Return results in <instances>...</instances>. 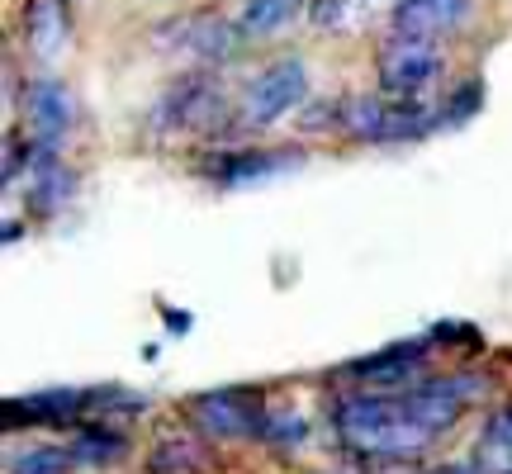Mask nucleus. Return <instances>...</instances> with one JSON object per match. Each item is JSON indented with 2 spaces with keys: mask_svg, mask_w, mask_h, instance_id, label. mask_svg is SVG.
I'll return each mask as SVG.
<instances>
[{
  "mask_svg": "<svg viewBox=\"0 0 512 474\" xmlns=\"http://www.w3.org/2000/svg\"><path fill=\"white\" fill-rule=\"evenodd\" d=\"M332 427L361 456H422L432 437L408 418L399 394H380V389H361L332 403Z\"/></svg>",
  "mask_w": 512,
  "mask_h": 474,
  "instance_id": "nucleus-1",
  "label": "nucleus"
},
{
  "mask_svg": "<svg viewBox=\"0 0 512 474\" xmlns=\"http://www.w3.org/2000/svg\"><path fill=\"white\" fill-rule=\"evenodd\" d=\"M342 124L361 143H413L441 128V110L422 100H389V95H351L342 100Z\"/></svg>",
  "mask_w": 512,
  "mask_h": 474,
  "instance_id": "nucleus-2",
  "label": "nucleus"
},
{
  "mask_svg": "<svg viewBox=\"0 0 512 474\" xmlns=\"http://www.w3.org/2000/svg\"><path fill=\"white\" fill-rule=\"evenodd\" d=\"M304 95H309V72H304V62H299V57H280V62H271L266 72H256L252 81H247L242 105H238V124L242 128H271L290 110H299Z\"/></svg>",
  "mask_w": 512,
  "mask_h": 474,
  "instance_id": "nucleus-3",
  "label": "nucleus"
},
{
  "mask_svg": "<svg viewBox=\"0 0 512 474\" xmlns=\"http://www.w3.org/2000/svg\"><path fill=\"white\" fill-rule=\"evenodd\" d=\"M266 413L271 408L256 399V394H247V389H214V394L190 399V422L209 441H256Z\"/></svg>",
  "mask_w": 512,
  "mask_h": 474,
  "instance_id": "nucleus-4",
  "label": "nucleus"
},
{
  "mask_svg": "<svg viewBox=\"0 0 512 474\" xmlns=\"http://www.w3.org/2000/svg\"><path fill=\"white\" fill-rule=\"evenodd\" d=\"M441 76V53L427 38L394 34L380 48V95L389 100H422V91Z\"/></svg>",
  "mask_w": 512,
  "mask_h": 474,
  "instance_id": "nucleus-5",
  "label": "nucleus"
},
{
  "mask_svg": "<svg viewBox=\"0 0 512 474\" xmlns=\"http://www.w3.org/2000/svg\"><path fill=\"white\" fill-rule=\"evenodd\" d=\"M223 114V91L209 76H181L171 91L157 100L152 124L166 133H214Z\"/></svg>",
  "mask_w": 512,
  "mask_h": 474,
  "instance_id": "nucleus-6",
  "label": "nucleus"
},
{
  "mask_svg": "<svg viewBox=\"0 0 512 474\" xmlns=\"http://www.w3.org/2000/svg\"><path fill=\"white\" fill-rule=\"evenodd\" d=\"M294 166H304V152H294V147H242V152H223L219 162L209 166V176L228 190H247V185H261L271 181V176H285Z\"/></svg>",
  "mask_w": 512,
  "mask_h": 474,
  "instance_id": "nucleus-7",
  "label": "nucleus"
},
{
  "mask_svg": "<svg viewBox=\"0 0 512 474\" xmlns=\"http://www.w3.org/2000/svg\"><path fill=\"white\" fill-rule=\"evenodd\" d=\"M24 119H29V133L43 138V143H62L76 124V100L72 91L53 81V76H43V81H29L24 86Z\"/></svg>",
  "mask_w": 512,
  "mask_h": 474,
  "instance_id": "nucleus-8",
  "label": "nucleus"
},
{
  "mask_svg": "<svg viewBox=\"0 0 512 474\" xmlns=\"http://www.w3.org/2000/svg\"><path fill=\"white\" fill-rule=\"evenodd\" d=\"M422 356H427V342H394V347L375 351V356H366V361H351L347 375L351 380H361L366 389L399 394V389H408V380L418 375Z\"/></svg>",
  "mask_w": 512,
  "mask_h": 474,
  "instance_id": "nucleus-9",
  "label": "nucleus"
},
{
  "mask_svg": "<svg viewBox=\"0 0 512 474\" xmlns=\"http://www.w3.org/2000/svg\"><path fill=\"white\" fill-rule=\"evenodd\" d=\"M389 19H394V34L437 43L441 34H451L470 19V0H394Z\"/></svg>",
  "mask_w": 512,
  "mask_h": 474,
  "instance_id": "nucleus-10",
  "label": "nucleus"
},
{
  "mask_svg": "<svg viewBox=\"0 0 512 474\" xmlns=\"http://www.w3.org/2000/svg\"><path fill=\"white\" fill-rule=\"evenodd\" d=\"M81 413H91V389H48V394H29V399L5 403V427L10 432L19 422H29V427H62V422H76Z\"/></svg>",
  "mask_w": 512,
  "mask_h": 474,
  "instance_id": "nucleus-11",
  "label": "nucleus"
},
{
  "mask_svg": "<svg viewBox=\"0 0 512 474\" xmlns=\"http://www.w3.org/2000/svg\"><path fill=\"white\" fill-rule=\"evenodd\" d=\"M176 43H181L190 57H200V62H223L228 53H238L242 29L228 24V19L195 15V19H185V24H176Z\"/></svg>",
  "mask_w": 512,
  "mask_h": 474,
  "instance_id": "nucleus-12",
  "label": "nucleus"
},
{
  "mask_svg": "<svg viewBox=\"0 0 512 474\" xmlns=\"http://www.w3.org/2000/svg\"><path fill=\"white\" fill-rule=\"evenodd\" d=\"M67 0H29L24 5V43L38 57H57L67 43Z\"/></svg>",
  "mask_w": 512,
  "mask_h": 474,
  "instance_id": "nucleus-13",
  "label": "nucleus"
},
{
  "mask_svg": "<svg viewBox=\"0 0 512 474\" xmlns=\"http://www.w3.org/2000/svg\"><path fill=\"white\" fill-rule=\"evenodd\" d=\"M209 470V446L200 437H157L147 451V474H204Z\"/></svg>",
  "mask_w": 512,
  "mask_h": 474,
  "instance_id": "nucleus-14",
  "label": "nucleus"
},
{
  "mask_svg": "<svg viewBox=\"0 0 512 474\" xmlns=\"http://www.w3.org/2000/svg\"><path fill=\"white\" fill-rule=\"evenodd\" d=\"M475 470L479 474H512V408H498L484 422L475 446Z\"/></svg>",
  "mask_w": 512,
  "mask_h": 474,
  "instance_id": "nucleus-15",
  "label": "nucleus"
},
{
  "mask_svg": "<svg viewBox=\"0 0 512 474\" xmlns=\"http://www.w3.org/2000/svg\"><path fill=\"white\" fill-rule=\"evenodd\" d=\"M72 456L86 460V465H119L128 456V437L105 427V422H86V427H76Z\"/></svg>",
  "mask_w": 512,
  "mask_h": 474,
  "instance_id": "nucleus-16",
  "label": "nucleus"
},
{
  "mask_svg": "<svg viewBox=\"0 0 512 474\" xmlns=\"http://www.w3.org/2000/svg\"><path fill=\"white\" fill-rule=\"evenodd\" d=\"M72 190H76V176H72V171H62V166L38 171L34 185H29V214H38V219H53L57 209L72 200Z\"/></svg>",
  "mask_w": 512,
  "mask_h": 474,
  "instance_id": "nucleus-17",
  "label": "nucleus"
},
{
  "mask_svg": "<svg viewBox=\"0 0 512 474\" xmlns=\"http://www.w3.org/2000/svg\"><path fill=\"white\" fill-rule=\"evenodd\" d=\"M294 10H299L294 0H247L238 15V29H242V38H266L275 29H285Z\"/></svg>",
  "mask_w": 512,
  "mask_h": 474,
  "instance_id": "nucleus-18",
  "label": "nucleus"
},
{
  "mask_svg": "<svg viewBox=\"0 0 512 474\" xmlns=\"http://www.w3.org/2000/svg\"><path fill=\"white\" fill-rule=\"evenodd\" d=\"M76 465V456L67 446H29L10 456V474H67Z\"/></svg>",
  "mask_w": 512,
  "mask_h": 474,
  "instance_id": "nucleus-19",
  "label": "nucleus"
},
{
  "mask_svg": "<svg viewBox=\"0 0 512 474\" xmlns=\"http://www.w3.org/2000/svg\"><path fill=\"white\" fill-rule=\"evenodd\" d=\"M256 441L290 451V446H299V441H304V418H299L294 408H271V413H266V422H261V437H256Z\"/></svg>",
  "mask_w": 512,
  "mask_h": 474,
  "instance_id": "nucleus-20",
  "label": "nucleus"
},
{
  "mask_svg": "<svg viewBox=\"0 0 512 474\" xmlns=\"http://www.w3.org/2000/svg\"><path fill=\"white\" fill-rule=\"evenodd\" d=\"M479 110H484V81H465V86H456V91H451V100L441 105V128L470 124Z\"/></svg>",
  "mask_w": 512,
  "mask_h": 474,
  "instance_id": "nucleus-21",
  "label": "nucleus"
},
{
  "mask_svg": "<svg viewBox=\"0 0 512 474\" xmlns=\"http://www.w3.org/2000/svg\"><path fill=\"white\" fill-rule=\"evenodd\" d=\"M370 0H309L313 29H351Z\"/></svg>",
  "mask_w": 512,
  "mask_h": 474,
  "instance_id": "nucleus-22",
  "label": "nucleus"
},
{
  "mask_svg": "<svg viewBox=\"0 0 512 474\" xmlns=\"http://www.w3.org/2000/svg\"><path fill=\"white\" fill-rule=\"evenodd\" d=\"M166 323H171V332H185L190 328V313H166Z\"/></svg>",
  "mask_w": 512,
  "mask_h": 474,
  "instance_id": "nucleus-23",
  "label": "nucleus"
},
{
  "mask_svg": "<svg viewBox=\"0 0 512 474\" xmlns=\"http://www.w3.org/2000/svg\"><path fill=\"white\" fill-rule=\"evenodd\" d=\"M427 474H479V470H470V465H446V470H427Z\"/></svg>",
  "mask_w": 512,
  "mask_h": 474,
  "instance_id": "nucleus-24",
  "label": "nucleus"
}]
</instances>
